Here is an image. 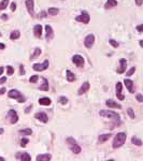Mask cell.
I'll use <instances>...</instances> for the list:
<instances>
[{"label":"cell","instance_id":"obj_1","mask_svg":"<svg viewBox=\"0 0 143 161\" xmlns=\"http://www.w3.org/2000/svg\"><path fill=\"white\" fill-rule=\"evenodd\" d=\"M99 115L101 117H105V118H109V119L113 120L116 126L120 125V114L113 112V111H109V110H101L99 111Z\"/></svg>","mask_w":143,"mask_h":161},{"label":"cell","instance_id":"obj_2","mask_svg":"<svg viewBox=\"0 0 143 161\" xmlns=\"http://www.w3.org/2000/svg\"><path fill=\"white\" fill-rule=\"evenodd\" d=\"M126 138H127V135L124 132L117 133L114 136V140H113V144H112L113 148H120V146H123L125 144V142H126Z\"/></svg>","mask_w":143,"mask_h":161},{"label":"cell","instance_id":"obj_3","mask_svg":"<svg viewBox=\"0 0 143 161\" xmlns=\"http://www.w3.org/2000/svg\"><path fill=\"white\" fill-rule=\"evenodd\" d=\"M7 119L11 125H14L19 121V115H17V113H16L15 110H10V111L8 112Z\"/></svg>","mask_w":143,"mask_h":161},{"label":"cell","instance_id":"obj_4","mask_svg":"<svg viewBox=\"0 0 143 161\" xmlns=\"http://www.w3.org/2000/svg\"><path fill=\"white\" fill-rule=\"evenodd\" d=\"M75 21L79 23H83V24H88L90 22V16L86 11H82L81 15L75 17Z\"/></svg>","mask_w":143,"mask_h":161},{"label":"cell","instance_id":"obj_5","mask_svg":"<svg viewBox=\"0 0 143 161\" xmlns=\"http://www.w3.org/2000/svg\"><path fill=\"white\" fill-rule=\"evenodd\" d=\"M72 62L78 68H83L84 67V64H85V60L83 58L81 55H74V56L72 57Z\"/></svg>","mask_w":143,"mask_h":161},{"label":"cell","instance_id":"obj_6","mask_svg":"<svg viewBox=\"0 0 143 161\" xmlns=\"http://www.w3.org/2000/svg\"><path fill=\"white\" fill-rule=\"evenodd\" d=\"M49 64H50L49 60H44L42 64H34V66H32V68H34V70H36V71L42 72L49 68Z\"/></svg>","mask_w":143,"mask_h":161},{"label":"cell","instance_id":"obj_7","mask_svg":"<svg viewBox=\"0 0 143 161\" xmlns=\"http://www.w3.org/2000/svg\"><path fill=\"white\" fill-rule=\"evenodd\" d=\"M95 43V36L93 34H89L88 36L85 37V40H84V45L86 49H91L93 45Z\"/></svg>","mask_w":143,"mask_h":161},{"label":"cell","instance_id":"obj_8","mask_svg":"<svg viewBox=\"0 0 143 161\" xmlns=\"http://www.w3.org/2000/svg\"><path fill=\"white\" fill-rule=\"evenodd\" d=\"M15 159L17 160H22V161H31V157L28 153H25V151H19L17 154L15 155Z\"/></svg>","mask_w":143,"mask_h":161},{"label":"cell","instance_id":"obj_9","mask_svg":"<svg viewBox=\"0 0 143 161\" xmlns=\"http://www.w3.org/2000/svg\"><path fill=\"white\" fill-rule=\"evenodd\" d=\"M25 4H26V8L28 10V13H29L30 16H34V0H26L25 1Z\"/></svg>","mask_w":143,"mask_h":161},{"label":"cell","instance_id":"obj_10","mask_svg":"<svg viewBox=\"0 0 143 161\" xmlns=\"http://www.w3.org/2000/svg\"><path fill=\"white\" fill-rule=\"evenodd\" d=\"M34 118L38 120H40V121L43 123V124H46V123L49 121V117H47V115H46L44 112L36 113V114H34Z\"/></svg>","mask_w":143,"mask_h":161},{"label":"cell","instance_id":"obj_11","mask_svg":"<svg viewBox=\"0 0 143 161\" xmlns=\"http://www.w3.org/2000/svg\"><path fill=\"white\" fill-rule=\"evenodd\" d=\"M126 69H127V60L125 58H122V59H120V67L117 69V73L123 74V73H125Z\"/></svg>","mask_w":143,"mask_h":161},{"label":"cell","instance_id":"obj_12","mask_svg":"<svg viewBox=\"0 0 143 161\" xmlns=\"http://www.w3.org/2000/svg\"><path fill=\"white\" fill-rule=\"evenodd\" d=\"M122 90H123V84L120 82H117L116 83V97L118 100H124L125 99V96L122 94Z\"/></svg>","mask_w":143,"mask_h":161},{"label":"cell","instance_id":"obj_13","mask_svg":"<svg viewBox=\"0 0 143 161\" xmlns=\"http://www.w3.org/2000/svg\"><path fill=\"white\" fill-rule=\"evenodd\" d=\"M105 104H107V106L110 108V109H118V110L122 109V105H120V103L115 102L114 100H112V99L107 100V101H105Z\"/></svg>","mask_w":143,"mask_h":161},{"label":"cell","instance_id":"obj_14","mask_svg":"<svg viewBox=\"0 0 143 161\" xmlns=\"http://www.w3.org/2000/svg\"><path fill=\"white\" fill-rule=\"evenodd\" d=\"M45 28V31H46V41H51V40H53V38H54V31H53V28L50 25H46V26L44 27Z\"/></svg>","mask_w":143,"mask_h":161},{"label":"cell","instance_id":"obj_15","mask_svg":"<svg viewBox=\"0 0 143 161\" xmlns=\"http://www.w3.org/2000/svg\"><path fill=\"white\" fill-rule=\"evenodd\" d=\"M89 87H90V85H89V83H88V82L83 83L82 86L80 87V89L78 90V95H79V96H82V95H84L85 92H87V91H88Z\"/></svg>","mask_w":143,"mask_h":161},{"label":"cell","instance_id":"obj_16","mask_svg":"<svg viewBox=\"0 0 143 161\" xmlns=\"http://www.w3.org/2000/svg\"><path fill=\"white\" fill-rule=\"evenodd\" d=\"M124 84L130 94H133V92H135V89H133V82H132L131 79H124Z\"/></svg>","mask_w":143,"mask_h":161},{"label":"cell","instance_id":"obj_17","mask_svg":"<svg viewBox=\"0 0 143 161\" xmlns=\"http://www.w3.org/2000/svg\"><path fill=\"white\" fill-rule=\"evenodd\" d=\"M42 26L41 25H36V26H34V37H37L38 39H40L42 36Z\"/></svg>","mask_w":143,"mask_h":161},{"label":"cell","instance_id":"obj_18","mask_svg":"<svg viewBox=\"0 0 143 161\" xmlns=\"http://www.w3.org/2000/svg\"><path fill=\"white\" fill-rule=\"evenodd\" d=\"M8 96H9V98H11V99H19L22 95H21V92H19V90H16V89H12L9 91V94H8Z\"/></svg>","mask_w":143,"mask_h":161},{"label":"cell","instance_id":"obj_19","mask_svg":"<svg viewBox=\"0 0 143 161\" xmlns=\"http://www.w3.org/2000/svg\"><path fill=\"white\" fill-rule=\"evenodd\" d=\"M51 159H52V156L50 154H40L38 155L37 158H36L37 161H50Z\"/></svg>","mask_w":143,"mask_h":161},{"label":"cell","instance_id":"obj_20","mask_svg":"<svg viewBox=\"0 0 143 161\" xmlns=\"http://www.w3.org/2000/svg\"><path fill=\"white\" fill-rule=\"evenodd\" d=\"M117 5V1L116 0H108L104 4V9L105 10H110V9H113Z\"/></svg>","mask_w":143,"mask_h":161},{"label":"cell","instance_id":"obj_21","mask_svg":"<svg viewBox=\"0 0 143 161\" xmlns=\"http://www.w3.org/2000/svg\"><path fill=\"white\" fill-rule=\"evenodd\" d=\"M111 136H112V133H107V134L99 135V138H98V143H99V144H101V143L107 142V141H108Z\"/></svg>","mask_w":143,"mask_h":161},{"label":"cell","instance_id":"obj_22","mask_svg":"<svg viewBox=\"0 0 143 161\" xmlns=\"http://www.w3.org/2000/svg\"><path fill=\"white\" fill-rule=\"evenodd\" d=\"M70 150H71L73 154L78 155V154H80V153H81V150H82V149H81L80 145H78L76 143H74V144H71V145H70Z\"/></svg>","mask_w":143,"mask_h":161},{"label":"cell","instance_id":"obj_23","mask_svg":"<svg viewBox=\"0 0 143 161\" xmlns=\"http://www.w3.org/2000/svg\"><path fill=\"white\" fill-rule=\"evenodd\" d=\"M51 99L47 97H43V98H40L39 99V104L40 105H44V106H49L51 104Z\"/></svg>","mask_w":143,"mask_h":161},{"label":"cell","instance_id":"obj_24","mask_svg":"<svg viewBox=\"0 0 143 161\" xmlns=\"http://www.w3.org/2000/svg\"><path fill=\"white\" fill-rule=\"evenodd\" d=\"M50 88L49 86V81L46 79H42V84H41V86L39 87V89L40 90H43V91H47Z\"/></svg>","mask_w":143,"mask_h":161},{"label":"cell","instance_id":"obj_25","mask_svg":"<svg viewBox=\"0 0 143 161\" xmlns=\"http://www.w3.org/2000/svg\"><path fill=\"white\" fill-rule=\"evenodd\" d=\"M19 37H21V32H19V30H13L10 34V39L11 40H17Z\"/></svg>","mask_w":143,"mask_h":161},{"label":"cell","instance_id":"obj_26","mask_svg":"<svg viewBox=\"0 0 143 161\" xmlns=\"http://www.w3.org/2000/svg\"><path fill=\"white\" fill-rule=\"evenodd\" d=\"M40 54H41V49H39V47H37V49H36L34 51V53H32V55L30 56V60L37 59L38 57L40 56Z\"/></svg>","mask_w":143,"mask_h":161},{"label":"cell","instance_id":"obj_27","mask_svg":"<svg viewBox=\"0 0 143 161\" xmlns=\"http://www.w3.org/2000/svg\"><path fill=\"white\" fill-rule=\"evenodd\" d=\"M58 13H59V9H57V8H50L47 10V14L51 16H56Z\"/></svg>","mask_w":143,"mask_h":161},{"label":"cell","instance_id":"obj_28","mask_svg":"<svg viewBox=\"0 0 143 161\" xmlns=\"http://www.w3.org/2000/svg\"><path fill=\"white\" fill-rule=\"evenodd\" d=\"M67 79H68V82H74L75 81V75L74 73H72L70 70H67Z\"/></svg>","mask_w":143,"mask_h":161},{"label":"cell","instance_id":"obj_29","mask_svg":"<svg viewBox=\"0 0 143 161\" xmlns=\"http://www.w3.org/2000/svg\"><path fill=\"white\" fill-rule=\"evenodd\" d=\"M131 143L133 144V145H135V146H142V141L140 139H138L137 136H132L131 138Z\"/></svg>","mask_w":143,"mask_h":161},{"label":"cell","instance_id":"obj_30","mask_svg":"<svg viewBox=\"0 0 143 161\" xmlns=\"http://www.w3.org/2000/svg\"><path fill=\"white\" fill-rule=\"evenodd\" d=\"M19 134H22V135H31V134H32V130H31L30 128L22 129V130H19Z\"/></svg>","mask_w":143,"mask_h":161},{"label":"cell","instance_id":"obj_31","mask_svg":"<svg viewBox=\"0 0 143 161\" xmlns=\"http://www.w3.org/2000/svg\"><path fill=\"white\" fill-rule=\"evenodd\" d=\"M58 102H59L60 104L63 105H66L68 103V99L67 97H65V96H61V97L58 98Z\"/></svg>","mask_w":143,"mask_h":161},{"label":"cell","instance_id":"obj_32","mask_svg":"<svg viewBox=\"0 0 143 161\" xmlns=\"http://www.w3.org/2000/svg\"><path fill=\"white\" fill-rule=\"evenodd\" d=\"M8 4H9V0H2L0 2V10H4L8 7Z\"/></svg>","mask_w":143,"mask_h":161},{"label":"cell","instance_id":"obj_33","mask_svg":"<svg viewBox=\"0 0 143 161\" xmlns=\"http://www.w3.org/2000/svg\"><path fill=\"white\" fill-rule=\"evenodd\" d=\"M127 114L129 115V117H130L131 119H135V112H133V110L130 109V108H129V109H127Z\"/></svg>","mask_w":143,"mask_h":161},{"label":"cell","instance_id":"obj_34","mask_svg":"<svg viewBox=\"0 0 143 161\" xmlns=\"http://www.w3.org/2000/svg\"><path fill=\"white\" fill-rule=\"evenodd\" d=\"M109 43H110L111 45H112L114 49H117V47L120 46V44H118V42H116L115 40H113V39H110V40H109Z\"/></svg>","mask_w":143,"mask_h":161},{"label":"cell","instance_id":"obj_35","mask_svg":"<svg viewBox=\"0 0 143 161\" xmlns=\"http://www.w3.org/2000/svg\"><path fill=\"white\" fill-rule=\"evenodd\" d=\"M7 73L9 76H11V75L14 74V69H13V67H11V66H8L7 67Z\"/></svg>","mask_w":143,"mask_h":161},{"label":"cell","instance_id":"obj_36","mask_svg":"<svg viewBox=\"0 0 143 161\" xmlns=\"http://www.w3.org/2000/svg\"><path fill=\"white\" fill-rule=\"evenodd\" d=\"M135 67L130 68V69H129V70L126 72V76H127V77H128V76H131V75L135 73Z\"/></svg>","mask_w":143,"mask_h":161},{"label":"cell","instance_id":"obj_37","mask_svg":"<svg viewBox=\"0 0 143 161\" xmlns=\"http://www.w3.org/2000/svg\"><path fill=\"white\" fill-rule=\"evenodd\" d=\"M28 142H29V140L26 139V138H23L22 140H21V146L22 147H25L28 144Z\"/></svg>","mask_w":143,"mask_h":161},{"label":"cell","instance_id":"obj_38","mask_svg":"<svg viewBox=\"0 0 143 161\" xmlns=\"http://www.w3.org/2000/svg\"><path fill=\"white\" fill-rule=\"evenodd\" d=\"M38 79H39V76H38V75H32V76L29 79V82L30 83H37Z\"/></svg>","mask_w":143,"mask_h":161},{"label":"cell","instance_id":"obj_39","mask_svg":"<svg viewBox=\"0 0 143 161\" xmlns=\"http://www.w3.org/2000/svg\"><path fill=\"white\" fill-rule=\"evenodd\" d=\"M135 99H137V101L138 102H143V96L141 94H137Z\"/></svg>","mask_w":143,"mask_h":161},{"label":"cell","instance_id":"obj_40","mask_svg":"<svg viewBox=\"0 0 143 161\" xmlns=\"http://www.w3.org/2000/svg\"><path fill=\"white\" fill-rule=\"evenodd\" d=\"M46 12H44V11H42V12H40V13H39V14H38V18H42V17H43V18H44V17H46Z\"/></svg>","mask_w":143,"mask_h":161},{"label":"cell","instance_id":"obj_41","mask_svg":"<svg viewBox=\"0 0 143 161\" xmlns=\"http://www.w3.org/2000/svg\"><path fill=\"white\" fill-rule=\"evenodd\" d=\"M19 74L25 75V69H24V66H23V64L19 66Z\"/></svg>","mask_w":143,"mask_h":161},{"label":"cell","instance_id":"obj_42","mask_svg":"<svg viewBox=\"0 0 143 161\" xmlns=\"http://www.w3.org/2000/svg\"><path fill=\"white\" fill-rule=\"evenodd\" d=\"M135 29H137V31H139V32H142L143 34V24L138 25V26L135 27Z\"/></svg>","mask_w":143,"mask_h":161},{"label":"cell","instance_id":"obj_43","mask_svg":"<svg viewBox=\"0 0 143 161\" xmlns=\"http://www.w3.org/2000/svg\"><path fill=\"white\" fill-rule=\"evenodd\" d=\"M17 101H19V103H23V102L26 101V98L24 97V96H21V97H19V99H17Z\"/></svg>","mask_w":143,"mask_h":161},{"label":"cell","instance_id":"obj_44","mask_svg":"<svg viewBox=\"0 0 143 161\" xmlns=\"http://www.w3.org/2000/svg\"><path fill=\"white\" fill-rule=\"evenodd\" d=\"M135 2L138 7H141V5L143 4V0H135Z\"/></svg>","mask_w":143,"mask_h":161},{"label":"cell","instance_id":"obj_45","mask_svg":"<svg viewBox=\"0 0 143 161\" xmlns=\"http://www.w3.org/2000/svg\"><path fill=\"white\" fill-rule=\"evenodd\" d=\"M6 82H7V77H4V76H2V77H0V85H2V84H4Z\"/></svg>","mask_w":143,"mask_h":161},{"label":"cell","instance_id":"obj_46","mask_svg":"<svg viewBox=\"0 0 143 161\" xmlns=\"http://www.w3.org/2000/svg\"><path fill=\"white\" fill-rule=\"evenodd\" d=\"M15 9H16V3H15V2H12L11 3V11H15Z\"/></svg>","mask_w":143,"mask_h":161},{"label":"cell","instance_id":"obj_47","mask_svg":"<svg viewBox=\"0 0 143 161\" xmlns=\"http://www.w3.org/2000/svg\"><path fill=\"white\" fill-rule=\"evenodd\" d=\"M31 109H32V105H29L27 109H25V113H26V114H28V113L31 111Z\"/></svg>","mask_w":143,"mask_h":161},{"label":"cell","instance_id":"obj_48","mask_svg":"<svg viewBox=\"0 0 143 161\" xmlns=\"http://www.w3.org/2000/svg\"><path fill=\"white\" fill-rule=\"evenodd\" d=\"M6 91H7V89H6L4 87H2V88L0 89V96H1V95H3L4 92H6Z\"/></svg>","mask_w":143,"mask_h":161},{"label":"cell","instance_id":"obj_49","mask_svg":"<svg viewBox=\"0 0 143 161\" xmlns=\"http://www.w3.org/2000/svg\"><path fill=\"white\" fill-rule=\"evenodd\" d=\"M1 19H3V21H7V19H8V15L7 14H2V15H1Z\"/></svg>","mask_w":143,"mask_h":161},{"label":"cell","instance_id":"obj_50","mask_svg":"<svg viewBox=\"0 0 143 161\" xmlns=\"http://www.w3.org/2000/svg\"><path fill=\"white\" fill-rule=\"evenodd\" d=\"M6 49V45L3 44V43H0V51H2V49Z\"/></svg>","mask_w":143,"mask_h":161},{"label":"cell","instance_id":"obj_51","mask_svg":"<svg viewBox=\"0 0 143 161\" xmlns=\"http://www.w3.org/2000/svg\"><path fill=\"white\" fill-rule=\"evenodd\" d=\"M3 70H4V68H3V67H0V75L3 73Z\"/></svg>","mask_w":143,"mask_h":161},{"label":"cell","instance_id":"obj_52","mask_svg":"<svg viewBox=\"0 0 143 161\" xmlns=\"http://www.w3.org/2000/svg\"><path fill=\"white\" fill-rule=\"evenodd\" d=\"M139 44H140V46H141V47L143 49V40H140V41H139Z\"/></svg>","mask_w":143,"mask_h":161},{"label":"cell","instance_id":"obj_53","mask_svg":"<svg viewBox=\"0 0 143 161\" xmlns=\"http://www.w3.org/2000/svg\"><path fill=\"white\" fill-rule=\"evenodd\" d=\"M4 132V130L3 129H2V128H0V134H2V133H3Z\"/></svg>","mask_w":143,"mask_h":161},{"label":"cell","instance_id":"obj_54","mask_svg":"<svg viewBox=\"0 0 143 161\" xmlns=\"http://www.w3.org/2000/svg\"><path fill=\"white\" fill-rule=\"evenodd\" d=\"M0 161H4V158L3 157H0Z\"/></svg>","mask_w":143,"mask_h":161},{"label":"cell","instance_id":"obj_55","mask_svg":"<svg viewBox=\"0 0 143 161\" xmlns=\"http://www.w3.org/2000/svg\"><path fill=\"white\" fill-rule=\"evenodd\" d=\"M1 36H2V34H1V32H0V37H1Z\"/></svg>","mask_w":143,"mask_h":161}]
</instances>
